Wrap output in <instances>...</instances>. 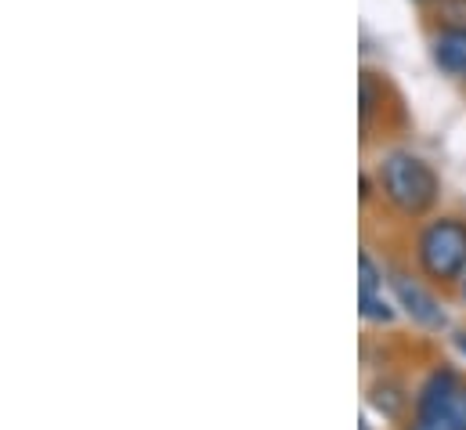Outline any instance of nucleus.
Returning <instances> with one entry per match:
<instances>
[{
	"label": "nucleus",
	"mask_w": 466,
	"mask_h": 430,
	"mask_svg": "<svg viewBox=\"0 0 466 430\" xmlns=\"http://www.w3.org/2000/svg\"><path fill=\"white\" fill-rule=\"evenodd\" d=\"M463 297H466V286H463Z\"/></svg>",
	"instance_id": "obj_11"
},
{
	"label": "nucleus",
	"mask_w": 466,
	"mask_h": 430,
	"mask_svg": "<svg viewBox=\"0 0 466 430\" xmlns=\"http://www.w3.org/2000/svg\"><path fill=\"white\" fill-rule=\"evenodd\" d=\"M434 62L452 77H466V26H445L434 36Z\"/></svg>",
	"instance_id": "obj_5"
},
{
	"label": "nucleus",
	"mask_w": 466,
	"mask_h": 430,
	"mask_svg": "<svg viewBox=\"0 0 466 430\" xmlns=\"http://www.w3.org/2000/svg\"><path fill=\"white\" fill-rule=\"evenodd\" d=\"M361 430H369V424H361Z\"/></svg>",
	"instance_id": "obj_10"
},
{
	"label": "nucleus",
	"mask_w": 466,
	"mask_h": 430,
	"mask_svg": "<svg viewBox=\"0 0 466 430\" xmlns=\"http://www.w3.org/2000/svg\"><path fill=\"white\" fill-rule=\"evenodd\" d=\"M372 405H376L380 413H387V416H398V409H401V394H398L394 387H376V391H372Z\"/></svg>",
	"instance_id": "obj_7"
},
{
	"label": "nucleus",
	"mask_w": 466,
	"mask_h": 430,
	"mask_svg": "<svg viewBox=\"0 0 466 430\" xmlns=\"http://www.w3.org/2000/svg\"><path fill=\"white\" fill-rule=\"evenodd\" d=\"M456 347H460V351L466 354V333H460V336H456Z\"/></svg>",
	"instance_id": "obj_9"
},
{
	"label": "nucleus",
	"mask_w": 466,
	"mask_h": 430,
	"mask_svg": "<svg viewBox=\"0 0 466 430\" xmlns=\"http://www.w3.org/2000/svg\"><path fill=\"white\" fill-rule=\"evenodd\" d=\"M409 430H466V380L438 369L416 394V420Z\"/></svg>",
	"instance_id": "obj_2"
},
{
	"label": "nucleus",
	"mask_w": 466,
	"mask_h": 430,
	"mask_svg": "<svg viewBox=\"0 0 466 430\" xmlns=\"http://www.w3.org/2000/svg\"><path fill=\"white\" fill-rule=\"evenodd\" d=\"M380 181L387 200L405 217L427 214L438 200V174L412 152H390L380 167Z\"/></svg>",
	"instance_id": "obj_1"
},
{
	"label": "nucleus",
	"mask_w": 466,
	"mask_h": 430,
	"mask_svg": "<svg viewBox=\"0 0 466 430\" xmlns=\"http://www.w3.org/2000/svg\"><path fill=\"white\" fill-rule=\"evenodd\" d=\"M445 18L449 26H466V0H445Z\"/></svg>",
	"instance_id": "obj_8"
},
{
	"label": "nucleus",
	"mask_w": 466,
	"mask_h": 430,
	"mask_svg": "<svg viewBox=\"0 0 466 430\" xmlns=\"http://www.w3.org/2000/svg\"><path fill=\"white\" fill-rule=\"evenodd\" d=\"M394 293H398V304L409 312L412 322L427 325V329H441V325H445V312L438 308V301H434L423 286H416V282H409L405 275H398V279H394Z\"/></svg>",
	"instance_id": "obj_4"
},
{
	"label": "nucleus",
	"mask_w": 466,
	"mask_h": 430,
	"mask_svg": "<svg viewBox=\"0 0 466 430\" xmlns=\"http://www.w3.org/2000/svg\"><path fill=\"white\" fill-rule=\"evenodd\" d=\"M420 268L438 279V282H452L466 271V224L460 217H441L434 224L423 228L420 235Z\"/></svg>",
	"instance_id": "obj_3"
},
{
	"label": "nucleus",
	"mask_w": 466,
	"mask_h": 430,
	"mask_svg": "<svg viewBox=\"0 0 466 430\" xmlns=\"http://www.w3.org/2000/svg\"><path fill=\"white\" fill-rule=\"evenodd\" d=\"M361 290H358V304H361V315L365 319H376V322H390V308L387 301L380 297V271L372 264L369 253H361Z\"/></svg>",
	"instance_id": "obj_6"
}]
</instances>
